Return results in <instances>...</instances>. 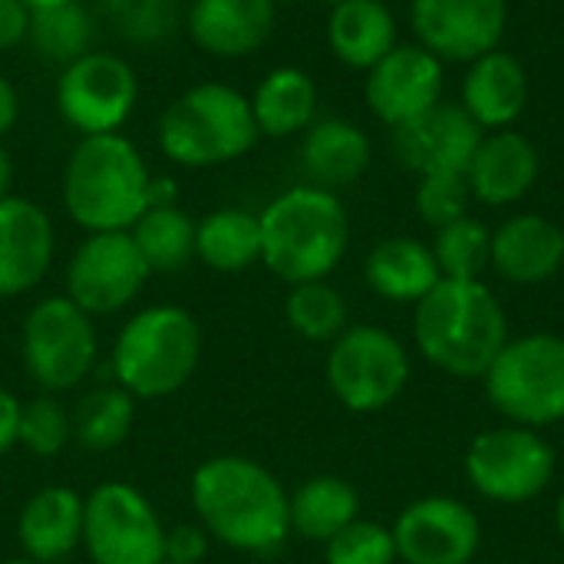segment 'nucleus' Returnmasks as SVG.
Returning <instances> with one entry per match:
<instances>
[{"instance_id": "obj_1", "label": "nucleus", "mask_w": 564, "mask_h": 564, "mask_svg": "<svg viewBox=\"0 0 564 564\" xmlns=\"http://www.w3.org/2000/svg\"><path fill=\"white\" fill-rule=\"evenodd\" d=\"M192 509L198 525L225 549L268 555L291 535V492L251 456L221 453L192 473Z\"/></svg>"}, {"instance_id": "obj_2", "label": "nucleus", "mask_w": 564, "mask_h": 564, "mask_svg": "<svg viewBox=\"0 0 564 564\" xmlns=\"http://www.w3.org/2000/svg\"><path fill=\"white\" fill-rule=\"evenodd\" d=\"M416 350L436 370L479 380L509 344V321L482 281L443 278L413 311Z\"/></svg>"}, {"instance_id": "obj_3", "label": "nucleus", "mask_w": 564, "mask_h": 564, "mask_svg": "<svg viewBox=\"0 0 564 564\" xmlns=\"http://www.w3.org/2000/svg\"><path fill=\"white\" fill-rule=\"evenodd\" d=\"M261 221V264L284 284L327 281L350 245L344 202L317 185H294L271 198Z\"/></svg>"}, {"instance_id": "obj_4", "label": "nucleus", "mask_w": 564, "mask_h": 564, "mask_svg": "<svg viewBox=\"0 0 564 564\" xmlns=\"http://www.w3.org/2000/svg\"><path fill=\"white\" fill-rule=\"evenodd\" d=\"M152 172L122 135H83L63 169V208L86 235L129 231L149 208Z\"/></svg>"}, {"instance_id": "obj_5", "label": "nucleus", "mask_w": 564, "mask_h": 564, "mask_svg": "<svg viewBox=\"0 0 564 564\" xmlns=\"http://www.w3.org/2000/svg\"><path fill=\"white\" fill-rule=\"evenodd\" d=\"M261 139L251 99L228 83H198L175 96L155 126L162 155L182 169L235 162Z\"/></svg>"}, {"instance_id": "obj_6", "label": "nucleus", "mask_w": 564, "mask_h": 564, "mask_svg": "<svg viewBox=\"0 0 564 564\" xmlns=\"http://www.w3.org/2000/svg\"><path fill=\"white\" fill-rule=\"evenodd\" d=\"M202 327L175 304L135 311L112 344V377L135 400H165L198 370Z\"/></svg>"}, {"instance_id": "obj_7", "label": "nucleus", "mask_w": 564, "mask_h": 564, "mask_svg": "<svg viewBox=\"0 0 564 564\" xmlns=\"http://www.w3.org/2000/svg\"><path fill=\"white\" fill-rule=\"evenodd\" d=\"M486 397L512 426L564 423V337L525 334L509 340L486 370Z\"/></svg>"}, {"instance_id": "obj_8", "label": "nucleus", "mask_w": 564, "mask_h": 564, "mask_svg": "<svg viewBox=\"0 0 564 564\" xmlns=\"http://www.w3.org/2000/svg\"><path fill=\"white\" fill-rule=\"evenodd\" d=\"M99 354L93 317L66 294L36 301L20 330L23 370L43 393H63L79 387Z\"/></svg>"}, {"instance_id": "obj_9", "label": "nucleus", "mask_w": 564, "mask_h": 564, "mask_svg": "<svg viewBox=\"0 0 564 564\" xmlns=\"http://www.w3.org/2000/svg\"><path fill=\"white\" fill-rule=\"evenodd\" d=\"M410 383L406 347L377 324L347 327L327 354V387L350 413H380Z\"/></svg>"}, {"instance_id": "obj_10", "label": "nucleus", "mask_w": 564, "mask_h": 564, "mask_svg": "<svg viewBox=\"0 0 564 564\" xmlns=\"http://www.w3.org/2000/svg\"><path fill=\"white\" fill-rule=\"evenodd\" d=\"M469 486L499 506H522L539 499L555 479L552 443L529 426H499L479 433L466 449Z\"/></svg>"}, {"instance_id": "obj_11", "label": "nucleus", "mask_w": 564, "mask_h": 564, "mask_svg": "<svg viewBox=\"0 0 564 564\" xmlns=\"http://www.w3.org/2000/svg\"><path fill=\"white\" fill-rule=\"evenodd\" d=\"M83 549L93 564H162L165 525L129 482H102L83 506Z\"/></svg>"}, {"instance_id": "obj_12", "label": "nucleus", "mask_w": 564, "mask_h": 564, "mask_svg": "<svg viewBox=\"0 0 564 564\" xmlns=\"http://www.w3.org/2000/svg\"><path fill=\"white\" fill-rule=\"evenodd\" d=\"M56 109L69 129L83 135H106L119 132L139 102V79L135 69L106 50H89L69 66L59 69L53 89Z\"/></svg>"}, {"instance_id": "obj_13", "label": "nucleus", "mask_w": 564, "mask_h": 564, "mask_svg": "<svg viewBox=\"0 0 564 564\" xmlns=\"http://www.w3.org/2000/svg\"><path fill=\"white\" fill-rule=\"evenodd\" d=\"M152 278L129 231L86 235L66 261V297L89 317L126 311Z\"/></svg>"}, {"instance_id": "obj_14", "label": "nucleus", "mask_w": 564, "mask_h": 564, "mask_svg": "<svg viewBox=\"0 0 564 564\" xmlns=\"http://www.w3.org/2000/svg\"><path fill=\"white\" fill-rule=\"evenodd\" d=\"M416 43L436 59L473 63L499 50L509 23V0H410Z\"/></svg>"}, {"instance_id": "obj_15", "label": "nucleus", "mask_w": 564, "mask_h": 564, "mask_svg": "<svg viewBox=\"0 0 564 564\" xmlns=\"http://www.w3.org/2000/svg\"><path fill=\"white\" fill-rule=\"evenodd\" d=\"M397 558L406 564H473L482 545L476 512L449 496L410 502L393 522Z\"/></svg>"}, {"instance_id": "obj_16", "label": "nucleus", "mask_w": 564, "mask_h": 564, "mask_svg": "<svg viewBox=\"0 0 564 564\" xmlns=\"http://www.w3.org/2000/svg\"><path fill=\"white\" fill-rule=\"evenodd\" d=\"M364 96L380 122L400 129L440 102L443 59H436L420 43H397L380 63L367 69Z\"/></svg>"}, {"instance_id": "obj_17", "label": "nucleus", "mask_w": 564, "mask_h": 564, "mask_svg": "<svg viewBox=\"0 0 564 564\" xmlns=\"http://www.w3.org/2000/svg\"><path fill=\"white\" fill-rule=\"evenodd\" d=\"M482 129L459 102H436L413 122L393 129V149L406 169L423 175H466Z\"/></svg>"}, {"instance_id": "obj_18", "label": "nucleus", "mask_w": 564, "mask_h": 564, "mask_svg": "<svg viewBox=\"0 0 564 564\" xmlns=\"http://www.w3.org/2000/svg\"><path fill=\"white\" fill-rule=\"evenodd\" d=\"M53 218L33 198H0V301L33 291L53 268Z\"/></svg>"}, {"instance_id": "obj_19", "label": "nucleus", "mask_w": 564, "mask_h": 564, "mask_svg": "<svg viewBox=\"0 0 564 564\" xmlns=\"http://www.w3.org/2000/svg\"><path fill=\"white\" fill-rule=\"evenodd\" d=\"M274 20V0H192L185 26L192 43L208 56L241 59L271 40Z\"/></svg>"}, {"instance_id": "obj_20", "label": "nucleus", "mask_w": 564, "mask_h": 564, "mask_svg": "<svg viewBox=\"0 0 564 564\" xmlns=\"http://www.w3.org/2000/svg\"><path fill=\"white\" fill-rule=\"evenodd\" d=\"M539 172H542V155L535 142L516 129H499L482 135L466 169V182L476 202L502 208L522 202L539 182Z\"/></svg>"}, {"instance_id": "obj_21", "label": "nucleus", "mask_w": 564, "mask_h": 564, "mask_svg": "<svg viewBox=\"0 0 564 564\" xmlns=\"http://www.w3.org/2000/svg\"><path fill=\"white\" fill-rule=\"evenodd\" d=\"M489 264L512 284H545L564 264V228L545 215H516L492 231Z\"/></svg>"}, {"instance_id": "obj_22", "label": "nucleus", "mask_w": 564, "mask_h": 564, "mask_svg": "<svg viewBox=\"0 0 564 564\" xmlns=\"http://www.w3.org/2000/svg\"><path fill=\"white\" fill-rule=\"evenodd\" d=\"M83 506L69 486H43L33 492L17 516V545L23 558L40 564H56L69 558L83 545Z\"/></svg>"}, {"instance_id": "obj_23", "label": "nucleus", "mask_w": 564, "mask_h": 564, "mask_svg": "<svg viewBox=\"0 0 564 564\" xmlns=\"http://www.w3.org/2000/svg\"><path fill=\"white\" fill-rule=\"evenodd\" d=\"M529 102L525 66L509 50H489L463 76V109L486 129H509Z\"/></svg>"}, {"instance_id": "obj_24", "label": "nucleus", "mask_w": 564, "mask_h": 564, "mask_svg": "<svg viewBox=\"0 0 564 564\" xmlns=\"http://www.w3.org/2000/svg\"><path fill=\"white\" fill-rule=\"evenodd\" d=\"M370 139L350 119H314L304 129L301 172L307 175V185L327 192L354 185L370 169Z\"/></svg>"}, {"instance_id": "obj_25", "label": "nucleus", "mask_w": 564, "mask_h": 564, "mask_svg": "<svg viewBox=\"0 0 564 564\" xmlns=\"http://www.w3.org/2000/svg\"><path fill=\"white\" fill-rule=\"evenodd\" d=\"M327 43L350 69H370L397 46V17L387 0H344L330 7Z\"/></svg>"}, {"instance_id": "obj_26", "label": "nucleus", "mask_w": 564, "mask_h": 564, "mask_svg": "<svg viewBox=\"0 0 564 564\" xmlns=\"http://www.w3.org/2000/svg\"><path fill=\"white\" fill-rule=\"evenodd\" d=\"M364 274H367L370 291L393 304H416L443 281L433 248L416 238L380 241L367 254Z\"/></svg>"}, {"instance_id": "obj_27", "label": "nucleus", "mask_w": 564, "mask_h": 564, "mask_svg": "<svg viewBox=\"0 0 564 564\" xmlns=\"http://www.w3.org/2000/svg\"><path fill=\"white\" fill-rule=\"evenodd\" d=\"M248 99L258 132L268 139L297 135L317 116V83L301 66H274Z\"/></svg>"}, {"instance_id": "obj_28", "label": "nucleus", "mask_w": 564, "mask_h": 564, "mask_svg": "<svg viewBox=\"0 0 564 564\" xmlns=\"http://www.w3.org/2000/svg\"><path fill=\"white\" fill-rule=\"evenodd\" d=\"M195 258L218 274H241L261 261V221L245 208H218L195 221Z\"/></svg>"}, {"instance_id": "obj_29", "label": "nucleus", "mask_w": 564, "mask_h": 564, "mask_svg": "<svg viewBox=\"0 0 564 564\" xmlns=\"http://www.w3.org/2000/svg\"><path fill=\"white\" fill-rule=\"evenodd\" d=\"M360 519V496L340 476H311L291 492V532L327 545Z\"/></svg>"}, {"instance_id": "obj_30", "label": "nucleus", "mask_w": 564, "mask_h": 564, "mask_svg": "<svg viewBox=\"0 0 564 564\" xmlns=\"http://www.w3.org/2000/svg\"><path fill=\"white\" fill-rule=\"evenodd\" d=\"M129 235L152 274H175L195 258V221L178 205L145 208Z\"/></svg>"}, {"instance_id": "obj_31", "label": "nucleus", "mask_w": 564, "mask_h": 564, "mask_svg": "<svg viewBox=\"0 0 564 564\" xmlns=\"http://www.w3.org/2000/svg\"><path fill=\"white\" fill-rule=\"evenodd\" d=\"M73 420V440L89 453H109L122 446L135 426V397L126 393L119 383L96 387L79 400V406L69 413Z\"/></svg>"}, {"instance_id": "obj_32", "label": "nucleus", "mask_w": 564, "mask_h": 564, "mask_svg": "<svg viewBox=\"0 0 564 564\" xmlns=\"http://www.w3.org/2000/svg\"><path fill=\"white\" fill-rule=\"evenodd\" d=\"M284 317H288L291 330L311 344H334L350 327L347 301L327 281L294 284L284 301Z\"/></svg>"}, {"instance_id": "obj_33", "label": "nucleus", "mask_w": 564, "mask_h": 564, "mask_svg": "<svg viewBox=\"0 0 564 564\" xmlns=\"http://www.w3.org/2000/svg\"><path fill=\"white\" fill-rule=\"evenodd\" d=\"M26 36H30V43H33L40 59L56 63L63 69L73 59H79L83 53H89L93 20H89V13L76 0V3H66V7L30 13V33Z\"/></svg>"}, {"instance_id": "obj_34", "label": "nucleus", "mask_w": 564, "mask_h": 564, "mask_svg": "<svg viewBox=\"0 0 564 564\" xmlns=\"http://www.w3.org/2000/svg\"><path fill=\"white\" fill-rule=\"evenodd\" d=\"M433 258L443 278L453 281H479V274L489 268V248L492 231L476 218H459L446 228H436L433 238Z\"/></svg>"}, {"instance_id": "obj_35", "label": "nucleus", "mask_w": 564, "mask_h": 564, "mask_svg": "<svg viewBox=\"0 0 564 564\" xmlns=\"http://www.w3.org/2000/svg\"><path fill=\"white\" fill-rule=\"evenodd\" d=\"M73 440V420L53 393H40L20 410V446L36 459H53Z\"/></svg>"}, {"instance_id": "obj_36", "label": "nucleus", "mask_w": 564, "mask_h": 564, "mask_svg": "<svg viewBox=\"0 0 564 564\" xmlns=\"http://www.w3.org/2000/svg\"><path fill=\"white\" fill-rule=\"evenodd\" d=\"M324 562L327 564H393L397 562V542L393 529L380 522L357 519L344 532H337L324 545Z\"/></svg>"}, {"instance_id": "obj_37", "label": "nucleus", "mask_w": 564, "mask_h": 564, "mask_svg": "<svg viewBox=\"0 0 564 564\" xmlns=\"http://www.w3.org/2000/svg\"><path fill=\"white\" fill-rule=\"evenodd\" d=\"M469 182L466 175H423L416 188V212L430 228H446L469 215Z\"/></svg>"}, {"instance_id": "obj_38", "label": "nucleus", "mask_w": 564, "mask_h": 564, "mask_svg": "<svg viewBox=\"0 0 564 564\" xmlns=\"http://www.w3.org/2000/svg\"><path fill=\"white\" fill-rule=\"evenodd\" d=\"M109 20L126 40L155 43L175 23V0H102Z\"/></svg>"}, {"instance_id": "obj_39", "label": "nucleus", "mask_w": 564, "mask_h": 564, "mask_svg": "<svg viewBox=\"0 0 564 564\" xmlns=\"http://www.w3.org/2000/svg\"><path fill=\"white\" fill-rule=\"evenodd\" d=\"M212 535L202 525H175L165 529V562L202 564L208 555Z\"/></svg>"}, {"instance_id": "obj_40", "label": "nucleus", "mask_w": 564, "mask_h": 564, "mask_svg": "<svg viewBox=\"0 0 564 564\" xmlns=\"http://www.w3.org/2000/svg\"><path fill=\"white\" fill-rule=\"evenodd\" d=\"M30 33V10L20 0H0V53L20 46Z\"/></svg>"}, {"instance_id": "obj_41", "label": "nucleus", "mask_w": 564, "mask_h": 564, "mask_svg": "<svg viewBox=\"0 0 564 564\" xmlns=\"http://www.w3.org/2000/svg\"><path fill=\"white\" fill-rule=\"evenodd\" d=\"M20 410L23 403L7 387H0V456L10 453L20 440Z\"/></svg>"}, {"instance_id": "obj_42", "label": "nucleus", "mask_w": 564, "mask_h": 564, "mask_svg": "<svg viewBox=\"0 0 564 564\" xmlns=\"http://www.w3.org/2000/svg\"><path fill=\"white\" fill-rule=\"evenodd\" d=\"M17 119H20V96L13 83L0 73V139L17 126Z\"/></svg>"}, {"instance_id": "obj_43", "label": "nucleus", "mask_w": 564, "mask_h": 564, "mask_svg": "<svg viewBox=\"0 0 564 564\" xmlns=\"http://www.w3.org/2000/svg\"><path fill=\"white\" fill-rule=\"evenodd\" d=\"M178 202V185L169 175H152L149 182V208H165Z\"/></svg>"}, {"instance_id": "obj_44", "label": "nucleus", "mask_w": 564, "mask_h": 564, "mask_svg": "<svg viewBox=\"0 0 564 564\" xmlns=\"http://www.w3.org/2000/svg\"><path fill=\"white\" fill-rule=\"evenodd\" d=\"M7 195H13V159L0 142V198H7Z\"/></svg>"}, {"instance_id": "obj_45", "label": "nucleus", "mask_w": 564, "mask_h": 564, "mask_svg": "<svg viewBox=\"0 0 564 564\" xmlns=\"http://www.w3.org/2000/svg\"><path fill=\"white\" fill-rule=\"evenodd\" d=\"M30 13H40V10H53V7H66V3H76V0H20Z\"/></svg>"}, {"instance_id": "obj_46", "label": "nucleus", "mask_w": 564, "mask_h": 564, "mask_svg": "<svg viewBox=\"0 0 564 564\" xmlns=\"http://www.w3.org/2000/svg\"><path fill=\"white\" fill-rule=\"evenodd\" d=\"M555 525H558V535H562L564 542V496L558 499V509H555Z\"/></svg>"}, {"instance_id": "obj_47", "label": "nucleus", "mask_w": 564, "mask_h": 564, "mask_svg": "<svg viewBox=\"0 0 564 564\" xmlns=\"http://www.w3.org/2000/svg\"><path fill=\"white\" fill-rule=\"evenodd\" d=\"M3 564H40V562H30V558H10V562Z\"/></svg>"}, {"instance_id": "obj_48", "label": "nucleus", "mask_w": 564, "mask_h": 564, "mask_svg": "<svg viewBox=\"0 0 564 564\" xmlns=\"http://www.w3.org/2000/svg\"><path fill=\"white\" fill-rule=\"evenodd\" d=\"M324 3H330V7H337V3H344V0H324Z\"/></svg>"}, {"instance_id": "obj_49", "label": "nucleus", "mask_w": 564, "mask_h": 564, "mask_svg": "<svg viewBox=\"0 0 564 564\" xmlns=\"http://www.w3.org/2000/svg\"><path fill=\"white\" fill-rule=\"evenodd\" d=\"M274 3H297V0H274Z\"/></svg>"}, {"instance_id": "obj_50", "label": "nucleus", "mask_w": 564, "mask_h": 564, "mask_svg": "<svg viewBox=\"0 0 564 564\" xmlns=\"http://www.w3.org/2000/svg\"><path fill=\"white\" fill-rule=\"evenodd\" d=\"M162 564H178V562H162Z\"/></svg>"}]
</instances>
